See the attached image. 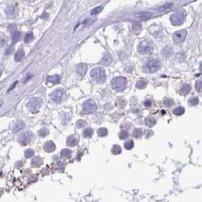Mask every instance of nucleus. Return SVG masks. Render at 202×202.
I'll return each instance as SVG.
<instances>
[{"instance_id":"20e7f679","label":"nucleus","mask_w":202,"mask_h":202,"mask_svg":"<svg viewBox=\"0 0 202 202\" xmlns=\"http://www.w3.org/2000/svg\"><path fill=\"white\" fill-rule=\"evenodd\" d=\"M186 13L185 11H179V12H175L173 15H172L170 17V21L172 24L175 26H179L183 24L185 21Z\"/></svg>"},{"instance_id":"dca6fc26","label":"nucleus","mask_w":202,"mask_h":202,"mask_svg":"<svg viewBox=\"0 0 202 202\" xmlns=\"http://www.w3.org/2000/svg\"><path fill=\"white\" fill-rule=\"evenodd\" d=\"M87 66L85 65V64H83V63L79 64L78 66H77L78 73L81 75V76H83V75H85V73H86V71H87Z\"/></svg>"},{"instance_id":"39448f33","label":"nucleus","mask_w":202,"mask_h":202,"mask_svg":"<svg viewBox=\"0 0 202 202\" xmlns=\"http://www.w3.org/2000/svg\"><path fill=\"white\" fill-rule=\"evenodd\" d=\"M154 46L152 43L147 41H143L139 43L138 46V51L140 54H147L152 52Z\"/></svg>"},{"instance_id":"6ab92c4d","label":"nucleus","mask_w":202,"mask_h":202,"mask_svg":"<svg viewBox=\"0 0 202 202\" xmlns=\"http://www.w3.org/2000/svg\"><path fill=\"white\" fill-rule=\"evenodd\" d=\"M135 17L140 18V19H147L152 16V14L150 12H139L138 14H135Z\"/></svg>"},{"instance_id":"09e8293b","label":"nucleus","mask_w":202,"mask_h":202,"mask_svg":"<svg viewBox=\"0 0 202 202\" xmlns=\"http://www.w3.org/2000/svg\"><path fill=\"white\" fill-rule=\"evenodd\" d=\"M22 166V163H21V161H19V163H17V164H16V166H17V168H20Z\"/></svg>"},{"instance_id":"ddd939ff","label":"nucleus","mask_w":202,"mask_h":202,"mask_svg":"<svg viewBox=\"0 0 202 202\" xmlns=\"http://www.w3.org/2000/svg\"><path fill=\"white\" fill-rule=\"evenodd\" d=\"M113 62V58H112L111 55L110 53H106L104 55L103 58L101 60V64L104 65V66H109Z\"/></svg>"},{"instance_id":"4c0bfd02","label":"nucleus","mask_w":202,"mask_h":202,"mask_svg":"<svg viewBox=\"0 0 202 202\" xmlns=\"http://www.w3.org/2000/svg\"><path fill=\"white\" fill-rule=\"evenodd\" d=\"M119 136H120V139L124 140V139H126L128 137H129V133H128V131H122L120 133Z\"/></svg>"},{"instance_id":"ea45409f","label":"nucleus","mask_w":202,"mask_h":202,"mask_svg":"<svg viewBox=\"0 0 202 202\" xmlns=\"http://www.w3.org/2000/svg\"><path fill=\"white\" fill-rule=\"evenodd\" d=\"M164 103L166 106H169V107L172 106L173 104H174V101H173V100H171V99H166V100H164Z\"/></svg>"},{"instance_id":"3c124183","label":"nucleus","mask_w":202,"mask_h":202,"mask_svg":"<svg viewBox=\"0 0 202 202\" xmlns=\"http://www.w3.org/2000/svg\"><path fill=\"white\" fill-rule=\"evenodd\" d=\"M2 69H0V77L2 76Z\"/></svg>"},{"instance_id":"c03bdc74","label":"nucleus","mask_w":202,"mask_h":202,"mask_svg":"<svg viewBox=\"0 0 202 202\" xmlns=\"http://www.w3.org/2000/svg\"><path fill=\"white\" fill-rule=\"evenodd\" d=\"M172 6H173V4H172V3H169V4H166V5H165V6H163L161 7V8H159V11H165V10L168 9V8H171Z\"/></svg>"},{"instance_id":"7c9ffc66","label":"nucleus","mask_w":202,"mask_h":202,"mask_svg":"<svg viewBox=\"0 0 202 202\" xmlns=\"http://www.w3.org/2000/svg\"><path fill=\"white\" fill-rule=\"evenodd\" d=\"M97 134H98L99 137H105L108 134L107 129H105V128H101L97 131Z\"/></svg>"},{"instance_id":"aec40b11","label":"nucleus","mask_w":202,"mask_h":202,"mask_svg":"<svg viewBox=\"0 0 202 202\" xmlns=\"http://www.w3.org/2000/svg\"><path fill=\"white\" fill-rule=\"evenodd\" d=\"M21 37V34L18 31H15L12 34V43H16L17 41H20Z\"/></svg>"},{"instance_id":"f3484780","label":"nucleus","mask_w":202,"mask_h":202,"mask_svg":"<svg viewBox=\"0 0 202 202\" xmlns=\"http://www.w3.org/2000/svg\"><path fill=\"white\" fill-rule=\"evenodd\" d=\"M46 81H48V82L56 85V84L59 83L60 77L59 75H51V76H48V77L46 78Z\"/></svg>"},{"instance_id":"f257e3e1","label":"nucleus","mask_w":202,"mask_h":202,"mask_svg":"<svg viewBox=\"0 0 202 202\" xmlns=\"http://www.w3.org/2000/svg\"><path fill=\"white\" fill-rule=\"evenodd\" d=\"M91 77L99 84H103V83H104V81H106V72H105L103 68H95L91 71Z\"/></svg>"},{"instance_id":"0eeeda50","label":"nucleus","mask_w":202,"mask_h":202,"mask_svg":"<svg viewBox=\"0 0 202 202\" xmlns=\"http://www.w3.org/2000/svg\"><path fill=\"white\" fill-rule=\"evenodd\" d=\"M41 105H42V100L38 97H34L29 100L27 106L29 110L32 113H37L40 110Z\"/></svg>"},{"instance_id":"a19ab883","label":"nucleus","mask_w":202,"mask_h":202,"mask_svg":"<svg viewBox=\"0 0 202 202\" xmlns=\"http://www.w3.org/2000/svg\"><path fill=\"white\" fill-rule=\"evenodd\" d=\"M198 103V98L197 97H193V98L190 99L189 100V104H191L192 106H195Z\"/></svg>"},{"instance_id":"de8ad7c7","label":"nucleus","mask_w":202,"mask_h":202,"mask_svg":"<svg viewBox=\"0 0 202 202\" xmlns=\"http://www.w3.org/2000/svg\"><path fill=\"white\" fill-rule=\"evenodd\" d=\"M144 105L146 106V107H150V106H151V105H152V102H151L150 100H147L144 101Z\"/></svg>"},{"instance_id":"b1692460","label":"nucleus","mask_w":202,"mask_h":202,"mask_svg":"<svg viewBox=\"0 0 202 202\" xmlns=\"http://www.w3.org/2000/svg\"><path fill=\"white\" fill-rule=\"evenodd\" d=\"M71 154V151L69 149H63L61 151V154H60V157L62 159H66L68 158Z\"/></svg>"},{"instance_id":"9b49d317","label":"nucleus","mask_w":202,"mask_h":202,"mask_svg":"<svg viewBox=\"0 0 202 202\" xmlns=\"http://www.w3.org/2000/svg\"><path fill=\"white\" fill-rule=\"evenodd\" d=\"M6 15L7 17H11V18L16 17L17 16V15H18L17 8L13 6H8L6 8Z\"/></svg>"},{"instance_id":"cd10ccee","label":"nucleus","mask_w":202,"mask_h":202,"mask_svg":"<svg viewBox=\"0 0 202 202\" xmlns=\"http://www.w3.org/2000/svg\"><path fill=\"white\" fill-rule=\"evenodd\" d=\"M121 152H122V148L120 145L115 144V145H114V146L113 147V148H112V153H113V154L117 155V154H120Z\"/></svg>"},{"instance_id":"8fccbe9b","label":"nucleus","mask_w":202,"mask_h":202,"mask_svg":"<svg viewBox=\"0 0 202 202\" xmlns=\"http://www.w3.org/2000/svg\"><path fill=\"white\" fill-rule=\"evenodd\" d=\"M24 1H25V2H28V3H31V2H34L35 0H24Z\"/></svg>"},{"instance_id":"473e14b6","label":"nucleus","mask_w":202,"mask_h":202,"mask_svg":"<svg viewBox=\"0 0 202 202\" xmlns=\"http://www.w3.org/2000/svg\"><path fill=\"white\" fill-rule=\"evenodd\" d=\"M141 29V24L139 22L134 23L132 25V31L135 32H139Z\"/></svg>"},{"instance_id":"4be33fe9","label":"nucleus","mask_w":202,"mask_h":202,"mask_svg":"<svg viewBox=\"0 0 202 202\" xmlns=\"http://www.w3.org/2000/svg\"><path fill=\"white\" fill-rule=\"evenodd\" d=\"M24 56V52L23 50H19L15 55V62H20Z\"/></svg>"},{"instance_id":"79ce46f5","label":"nucleus","mask_w":202,"mask_h":202,"mask_svg":"<svg viewBox=\"0 0 202 202\" xmlns=\"http://www.w3.org/2000/svg\"><path fill=\"white\" fill-rule=\"evenodd\" d=\"M85 124H86V122H85V121H84V120H78V121L77 122V123H76V125H77V127L78 128V129H81V128H83L85 126Z\"/></svg>"},{"instance_id":"6e6552de","label":"nucleus","mask_w":202,"mask_h":202,"mask_svg":"<svg viewBox=\"0 0 202 202\" xmlns=\"http://www.w3.org/2000/svg\"><path fill=\"white\" fill-rule=\"evenodd\" d=\"M97 109L96 103L92 100H87L83 103V112L85 114H91Z\"/></svg>"},{"instance_id":"c9c22d12","label":"nucleus","mask_w":202,"mask_h":202,"mask_svg":"<svg viewBox=\"0 0 202 202\" xmlns=\"http://www.w3.org/2000/svg\"><path fill=\"white\" fill-rule=\"evenodd\" d=\"M103 10V6H97L96 8H94V9L91 11V15H98L101 11Z\"/></svg>"},{"instance_id":"49530a36","label":"nucleus","mask_w":202,"mask_h":202,"mask_svg":"<svg viewBox=\"0 0 202 202\" xmlns=\"http://www.w3.org/2000/svg\"><path fill=\"white\" fill-rule=\"evenodd\" d=\"M14 50V47L13 46H10L9 47H8L7 50H6V55H9V54H11L12 52V51H13Z\"/></svg>"},{"instance_id":"a18cd8bd","label":"nucleus","mask_w":202,"mask_h":202,"mask_svg":"<svg viewBox=\"0 0 202 202\" xmlns=\"http://www.w3.org/2000/svg\"><path fill=\"white\" fill-rule=\"evenodd\" d=\"M195 87H196V90L198 91H201V81H198L195 85Z\"/></svg>"},{"instance_id":"c85d7f7f","label":"nucleus","mask_w":202,"mask_h":202,"mask_svg":"<svg viewBox=\"0 0 202 202\" xmlns=\"http://www.w3.org/2000/svg\"><path fill=\"white\" fill-rule=\"evenodd\" d=\"M126 100L124 98H122V97H120V98H118L117 99V101H116V103H117V106H119L120 108H123L124 106L126 105Z\"/></svg>"},{"instance_id":"e433bc0d","label":"nucleus","mask_w":202,"mask_h":202,"mask_svg":"<svg viewBox=\"0 0 202 202\" xmlns=\"http://www.w3.org/2000/svg\"><path fill=\"white\" fill-rule=\"evenodd\" d=\"M24 154H25V157L26 158H31V157L33 156L34 154V151L32 149H28V150H27L26 151H25Z\"/></svg>"},{"instance_id":"9d476101","label":"nucleus","mask_w":202,"mask_h":202,"mask_svg":"<svg viewBox=\"0 0 202 202\" xmlns=\"http://www.w3.org/2000/svg\"><path fill=\"white\" fill-rule=\"evenodd\" d=\"M187 36V31L185 30H181V31H176L173 34V40L175 43H179L185 41Z\"/></svg>"},{"instance_id":"1a4fd4ad","label":"nucleus","mask_w":202,"mask_h":202,"mask_svg":"<svg viewBox=\"0 0 202 202\" xmlns=\"http://www.w3.org/2000/svg\"><path fill=\"white\" fill-rule=\"evenodd\" d=\"M32 138H33V134L29 132V131H27V132L23 133V134H21L20 135L18 141L22 145H27V144H28L29 143L31 142Z\"/></svg>"},{"instance_id":"a211bd4d","label":"nucleus","mask_w":202,"mask_h":202,"mask_svg":"<svg viewBox=\"0 0 202 202\" xmlns=\"http://www.w3.org/2000/svg\"><path fill=\"white\" fill-rule=\"evenodd\" d=\"M156 120H155L154 117H153V116H148V117H147L146 120H145V124H146L147 126H148V127H153V126H154L155 124H156Z\"/></svg>"},{"instance_id":"f03ea898","label":"nucleus","mask_w":202,"mask_h":202,"mask_svg":"<svg viewBox=\"0 0 202 202\" xmlns=\"http://www.w3.org/2000/svg\"><path fill=\"white\" fill-rule=\"evenodd\" d=\"M126 85H127V81L123 77L115 78L111 82L112 87L116 91H123L126 87Z\"/></svg>"},{"instance_id":"7ed1b4c3","label":"nucleus","mask_w":202,"mask_h":202,"mask_svg":"<svg viewBox=\"0 0 202 202\" xmlns=\"http://www.w3.org/2000/svg\"><path fill=\"white\" fill-rule=\"evenodd\" d=\"M160 63L157 59H150L145 63L144 66V69L146 72L148 73H154L160 69Z\"/></svg>"},{"instance_id":"f8f14e48","label":"nucleus","mask_w":202,"mask_h":202,"mask_svg":"<svg viewBox=\"0 0 202 202\" xmlns=\"http://www.w3.org/2000/svg\"><path fill=\"white\" fill-rule=\"evenodd\" d=\"M43 148H44V150H46V152H53L54 150H56V145H55V144L52 141L48 140L43 145Z\"/></svg>"},{"instance_id":"37998d69","label":"nucleus","mask_w":202,"mask_h":202,"mask_svg":"<svg viewBox=\"0 0 202 202\" xmlns=\"http://www.w3.org/2000/svg\"><path fill=\"white\" fill-rule=\"evenodd\" d=\"M16 27H16V25L15 24H9L8 26V31L13 33V32H15L16 31Z\"/></svg>"},{"instance_id":"423d86ee","label":"nucleus","mask_w":202,"mask_h":202,"mask_svg":"<svg viewBox=\"0 0 202 202\" xmlns=\"http://www.w3.org/2000/svg\"><path fill=\"white\" fill-rule=\"evenodd\" d=\"M66 92L62 89H58L51 94L50 95V99L52 100V102L55 103H59L66 98Z\"/></svg>"},{"instance_id":"72a5a7b5","label":"nucleus","mask_w":202,"mask_h":202,"mask_svg":"<svg viewBox=\"0 0 202 202\" xmlns=\"http://www.w3.org/2000/svg\"><path fill=\"white\" fill-rule=\"evenodd\" d=\"M7 42H8V38H7V37H6L4 35L0 36V47L4 46L7 43Z\"/></svg>"},{"instance_id":"a878e982","label":"nucleus","mask_w":202,"mask_h":202,"mask_svg":"<svg viewBox=\"0 0 202 202\" xmlns=\"http://www.w3.org/2000/svg\"><path fill=\"white\" fill-rule=\"evenodd\" d=\"M190 91H191V86L189 85V84H185V85H182L181 91L183 94H188L190 92Z\"/></svg>"},{"instance_id":"5701e85b","label":"nucleus","mask_w":202,"mask_h":202,"mask_svg":"<svg viewBox=\"0 0 202 202\" xmlns=\"http://www.w3.org/2000/svg\"><path fill=\"white\" fill-rule=\"evenodd\" d=\"M42 164H43L42 159H41V157H37L34 158L33 160H32V162H31L32 166H35V167H38V166H41Z\"/></svg>"},{"instance_id":"2eb2a0df","label":"nucleus","mask_w":202,"mask_h":202,"mask_svg":"<svg viewBox=\"0 0 202 202\" xmlns=\"http://www.w3.org/2000/svg\"><path fill=\"white\" fill-rule=\"evenodd\" d=\"M25 127V124L24 122H17V123L15 124V125L13 126V128H12V131H13V132L16 133V132H18L19 131H21V130H22V129H24Z\"/></svg>"},{"instance_id":"c756f323","label":"nucleus","mask_w":202,"mask_h":202,"mask_svg":"<svg viewBox=\"0 0 202 202\" xmlns=\"http://www.w3.org/2000/svg\"><path fill=\"white\" fill-rule=\"evenodd\" d=\"M143 135V130L141 129H136L133 132V135L136 138H139L140 137L142 136Z\"/></svg>"},{"instance_id":"2f4dec72","label":"nucleus","mask_w":202,"mask_h":202,"mask_svg":"<svg viewBox=\"0 0 202 202\" xmlns=\"http://www.w3.org/2000/svg\"><path fill=\"white\" fill-rule=\"evenodd\" d=\"M83 135L85 138H91L93 135V130L91 129H86L83 132Z\"/></svg>"},{"instance_id":"58836bf2","label":"nucleus","mask_w":202,"mask_h":202,"mask_svg":"<svg viewBox=\"0 0 202 202\" xmlns=\"http://www.w3.org/2000/svg\"><path fill=\"white\" fill-rule=\"evenodd\" d=\"M38 134H39V135H40V136H41V137L46 136V135L49 134L48 129H41V130H40V131H39Z\"/></svg>"},{"instance_id":"f704fd0d","label":"nucleus","mask_w":202,"mask_h":202,"mask_svg":"<svg viewBox=\"0 0 202 202\" xmlns=\"http://www.w3.org/2000/svg\"><path fill=\"white\" fill-rule=\"evenodd\" d=\"M125 148L127 149V150H131V148H133V147H134V142H133L132 140H128V141H126V142L125 143Z\"/></svg>"},{"instance_id":"393cba45","label":"nucleus","mask_w":202,"mask_h":202,"mask_svg":"<svg viewBox=\"0 0 202 202\" xmlns=\"http://www.w3.org/2000/svg\"><path fill=\"white\" fill-rule=\"evenodd\" d=\"M34 40V34L32 32H30V33L27 34L25 35L24 38V41L25 43H31V41Z\"/></svg>"},{"instance_id":"412c9836","label":"nucleus","mask_w":202,"mask_h":202,"mask_svg":"<svg viewBox=\"0 0 202 202\" xmlns=\"http://www.w3.org/2000/svg\"><path fill=\"white\" fill-rule=\"evenodd\" d=\"M147 85V81L146 79H140L138 80V81L137 82L136 84V87H138V89H142L146 87Z\"/></svg>"},{"instance_id":"bb28decb","label":"nucleus","mask_w":202,"mask_h":202,"mask_svg":"<svg viewBox=\"0 0 202 202\" xmlns=\"http://www.w3.org/2000/svg\"><path fill=\"white\" fill-rule=\"evenodd\" d=\"M184 113H185V109L182 106H179L173 110V113L175 115H182V114H184Z\"/></svg>"},{"instance_id":"4468645a","label":"nucleus","mask_w":202,"mask_h":202,"mask_svg":"<svg viewBox=\"0 0 202 202\" xmlns=\"http://www.w3.org/2000/svg\"><path fill=\"white\" fill-rule=\"evenodd\" d=\"M78 139L74 135L69 136L67 139V145L69 147H75L78 144Z\"/></svg>"}]
</instances>
